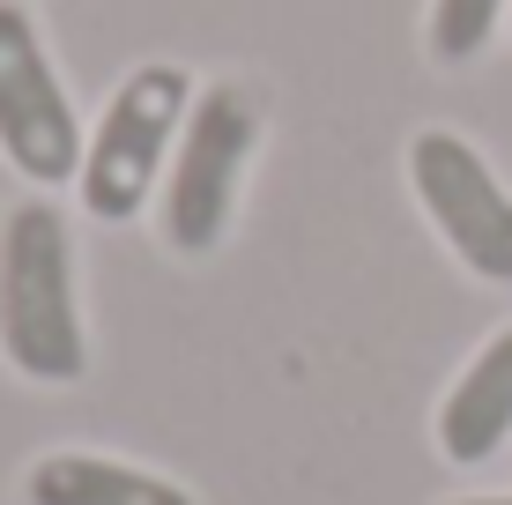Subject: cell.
<instances>
[{"label": "cell", "instance_id": "5", "mask_svg": "<svg viewBox=\"0 0 512 505\" xmlns=\"http://www.w3.org/2000/svg\"><path fill=\"white\" fill-rule=\"evenodd\" d=\"M90 127L75 119V97L52 75V52L15 0H0V156L30 186H67L82 171Z\"/></svg>", "mask_w": 512, "mask_h": 505}, {"label": "cell", "instance_id": "10", "mask_svg": "<svg viewBox=\"0 0 512 505\" xmlns=\"http://www.w3.org/2000/svg\"><path fill=\"white\" fill-rule=\"evenodd\" d=\"M505 30H512V15H505Z\"/></svg>", "mask_w": 512, "mask_h": 505}, {"label": "cell", "instance_id": "9", "mask_svg": "<svg viewBox=\"0 0 512 505\" xmlns=\"http://www.w3.org/2000/svg\"><path fill=\"white\" fill-rule=\"evenodd\" d=\"M446 505H512V491H490V498H446Z\"/></svg>", "mask_w": 512, "mask_h": 505}, {"label": "cell", "instance_id": "7", "mask_svg": "<svg viewBox=\"0 0 512 505\" xmlns=\"http://www.w3.org/2000/svg\"><path fill=\"white\" fill-rule=\"evenodd\" d=\"M30 505H193L186 483L156 476V468L90 454V446H60V454H38L23 476Z\"/></svg>", "mask_w": 512, "mask_h": 505}, {"label": "cell", "instance_id": "2", "mask_svg": "<svg viewBox=\"0 0 512 505\" xmlns=\"http://www.w3.org/2000/svg\"><path fill=\"white\" fill-rule=\"evenodd\" d=\"M253 142H260V97L245 82H208L193 97L186 127H179L164 186H156V238L171 253L201 260V253L223 246V231L238 216V186H245V164H253Z\"/></svg>", "mask_w": 512, "mask_h": 505}, {"label": "cell", "instance_id": "6", "mask_svg": "<svg viewBox=\"0 0 512 505\" xmlns=\"http://www.w3.org/2000/svg\"><path fill=\"white\" fill-rule=\"evenodd\" d=\"M431 431H438V454L453 468H483L512 439V320L453 372Z\"/></svg>", "mask_w": 512, "mask_h": 505}, {"label": "cell", "instance_id": "8", "mask_svg": "<svg viewBox=\"0 0 512 505\" xmlns=\"http://www.w3.org/2000/svg\"><path fill=\"white\" fill-rule=\"evenodd\" d=\"M512 15V0H431V23H423V52L438 67H468L475 52L498 38V23Z\"/></svg>", "mask_w": 512, "mask_h": 505}, {"label": "cell", "instance_id": "4", "mask_svg": "<svg viewBox=\"0 0 512 505\" xmlns=\"http://www.w3.org/2000/svg\"><path fill=\"white\" fill-rule=\"evenodd\" d=\"M409 194L468 275L512 283V194L468 134H453V127L416 134L409 142Z\"/></svg>", "mask_w": 512, "mask_h": 505}, {"label": "cell", "instance_id": "1", "mask_svg": "<svg viewBox=\"0 0 512 505\" xmlns=\"http://www.w3.org/2000/svg\"><path fill=\"white\" fill-rule=\"evenodd\" d=\"M0 357L38 387H75L90 372L75 246H67V223L52 201H23L0 223Z\"/></svg>", "mask_w": 512, "mask_h": 505}, {"label": "cell", "instance_id": "3", "mask_svg": "<svg viewBox=\"0 0 512 505\" xmlns=\"http://www.w3.org/2000/svg\"><path fill=\"white\" fill-rule=\"evenodd\" d=\"M193 97H201V90H193V75H186V67H171V60L134 67V75L112 90L104 119L90 127V142H82V171H75L82 208H90L97 223H134L141 208L156 201Z\"/></svg>", "mask_w": 512, "mask_h": 505}]
</instances>
